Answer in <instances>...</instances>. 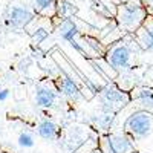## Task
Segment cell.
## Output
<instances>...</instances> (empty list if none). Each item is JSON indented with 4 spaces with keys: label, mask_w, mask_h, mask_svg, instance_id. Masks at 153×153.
Segmentation results:
<instances>
[{
    "label": "cell",
    "mask_w": 153,
    "mask_h": 153,
    "mask_svg": "<svg viewBox=\"0 0 153 153\" xmlns=\"http://www.w3.org/2000/svg\"><path fill=\"white\" fill-rule=\"evenodd\" d=\"M146 20V12L138 3H126L118 9V22L126 29H138Z\"/></svg>",
    "instance_id": "6da1fadb"
},
{
    "label": "cell",
    "mask_w": 153,
    "mask_h": 153,
    "mask_svg": "<svg viewBox=\"0 0 153 153\" xmlns=\"http://www.w3.org/2000/svg\"><path fill=\"white\" fill-rule=\"evenodd\" d=\"M153 129V118L147 112H138L126 121V130L133 138L141 139L146 138Z\"/></svg>",
    "instance_id": "7a4b0ae2"
},
{
    "label": "cell",
    "mask_w": 153,
    "mask_h": 153,
    "mask_svg": "<svg viewBox=\"0 0 153 153\" xmlns=\"http://www.w3.org/2000/svg\"><path fill=\"white\" fill-rule=\"evenodd\" d=\"M130 58H132V52H130L129 46L118 45L109 52L107 63L115 71H127L130 68Z\"/></svg>",
    "instance_id": "3957f363"
},
{
    "label": "cell",
    "mask_w": 153,
    "mask_h": 153,
    "mask_svg": "<svg viewBox=\"0 0 153 153\" xmlns=\"http://www.w3.org/2000/svg\"><path fill=\"white\" fill-rule=\"evenodd\" d=\"M103 101H104V110L107 113H110L113 110V106H121L124 103H127L129 101V97H127L126 92L120 91L118 87L115 86H106L103 89Z\"/></svg>",
    "instance_id": "277c9868"
},
{
    "label": "cell",
    "mask_w": 153,
    "mask_h": 153,
    "mask_svg": "<svg viewBox=\"0 0 153 153\" xmlns=\"http://www.w3.org/2000/svg\"><path fill=\"white\" fill-rule=\"evenodd\" d=\"M136 42L144 51H153V20L146 19L136 29Z\"/></svg>",
    "instance_id": "5b68a950"
},
{
    "label": "cell",
    "mask_w": 153,
    "mask_h": 153,
    "mask_svg": "<svg viewBox=\"0 0 153 153\" xmlns=\"http://www.w3.org/2000/svg\"><path fill=\"white\" fill-rule=\"evenodd\" d=\"M132 143L126 135H110L106 139V153H130Z\"/></svg>",
    "instance_id": "8992f818"
},
{
    "label": "cell",
    "mask_w": 153,
    "mask_h": 153,
    "mask_svg": "<svg viewBox=\"0 0 153 153\" xmlns=\"http://www.w3.org/2000/svg\"><path fill=\"white\" fill-rule=\"evenodd\" d=\"M8 20L14 28H25L34 20V12H31L26 8H22V6H14L9 11Z\"/></svg>",
    "instance_id": "52a82bcc"
},
{
    "label": "cell",
    "mask_w": 153,
    "mask_h": 153,
    "mask_svg": "<svg viewBox=\"0 0 153 153\" xmlns=\"http://www.w3.org/2000/svg\"><path fill=\"white\" fill-rule=\"evenodd\" d=\"M55 100H57V94L49 87L45 86H38L35 89V103L37 106H40L43 109H49L55 104Z\"/></svg>",
    "instance_id": "ba28073f"
},
{
    "label": "cell",
    "mask_w": 153,
    "mask_h": 153,
    "mask_svg": "<svg viewBox=\"0 0 153 153\" xmlns=\"http://www.w3.org/2000/svg\"><path fill=\"white\" fill-rule=\"evenodd\" d=\"M60 87H61V92L65 94L68 98L74 100V101H78V100H81V97H83L80 87L76 86V83L71 78V76H68V75H63L61 83H60Z\"/></svg>",
    "instance_id": "9c48e42d"
},
{
    "label": "cell",
    "mask_w": 153,
    "mask_h": 153,
    "mask_svg": "<svg viewBox=\"0 0 153 153\" xmlns=\"http://www.w3.org/2000/svg\"><path fill=\"white\" fill-rule=\"evenodd\" d=\"M37 132H38V136L46 139V141H52L58 136V126L49 120H43L37 127Z\"/></svg>",
    "instance_id": "30bf717a"
},
{
    "label": "cell",
    "mask_w": 153,
    "mask_h": 153,
    "mask_svg": "<svg viewBox=\"0 0 153 153\" xmlns=\"http://www.w3.org/2000/svg\"><path fill=\"white\" fill-rule=\"evenodd\" d=\"M58 32H60V37L66 42H72L75 40V37L78 35V28L72 19H63L61 25L58 26Z\"/></svg>",
    "instance_id": "8fae6325"
},
{
    "label": "cell",
    "mask_w": 153,
    "mask_h": 153,
    "mask_svg": "<svg viewBox=\"0 0 153 153\" xmlns=\"http://www.w3.org/2000/svg\"><path fill=\"white\" fill-rule=\"evenodd\" d=\"M57 14L63 19H69V14L75 12V8H72L74 5L69 2V0H57Z\"/></svg>",
    "instance_id": "7c38bea8"
},
{
    "label": "cell",
    "mask_w": 153,
    "mask_h": 153,
    "mask_svg": "<svg viewBox=\"0 0 153 153\" xmlns=\"http://www.w3.org/2000/svg\"><path fill=\"white\" fill-rule=\"evenodd\" d=\"M138 100L141 101L143 106H146V107H153V91H149V89L139 91Z\"/></svg>",
    "instance_id": "4fadbf2b"
},
{
    "label": "cell",
    "mask_w": 153,
    "mask_h": 153,
    "mask_svg": "<svg viewBox=\"0 0 153 153\" xmlns=\"http://www.w3.org/2000/svg\"><path fill=\"white\" fill-rule=\"evenodd\" d=\"M34 144H35V141H34V136L31 133H28V132L20 133V136H19V146L20 147L31 149V147H34Z\"/></svg>",
    "instance_id": "5bb4252c"
},
{
    "label": "cell",
    "mask_w": 153,
    "mask_h": 153,
    "mask_svg": "<svg viewBox=\"0 0 153 153\" xmlns=\"http://www.w3.org/2000/svg\"><path fill=\"white\" fill-rule=\"evenodd\" d=\"M57 3V0H34V5L37 11H46L49 8H55L54 5Z\"/></svg>",
    "instance_id": "9a60e30c"
},
{
    "label": "cell",
    "mask_w": 153,
    "mask_h": 153,
    "mask_svg": "<svg viewBox=\"0 0 153 153\" xmlns=\"http://www.w3.org/2000/svg\"><path fill=\"white\" fill-rule=\"evenodd\" d=\"M48 31L45 29V28H40V29H37V32H34L32 34V40H34V43L35 45H40L43 40H45V38L48 37Z\"/></svg>",
    "instance_id": "2e32d148"
},
{
    "label": "cell",
    "mask_w": 153,
    "mask_h": 153,
    "mask_svg": "<svg viewBox=\"0 0 153 153\" xmlns=\"http://www.w3.org/2000/svg\"><path fill=\"white\" fill-rule=\"evenodd\" d=\"M110 123H112V115H110V113L101 115V117L98 118V124L103 127V129H107V127L110 126Z\"/></svg>",
    "instance_id": "e0dca14e"
},
{
    "label": "cell",
    "mask_w": 153,
    "mask_h": 153,
    "mask_svg": "<svg viewBox=\"0 0 153 153\" xmlns=\"http://www.w3.org/2000/svg\"><path fill=\"white\" fill-rule=\"evenodd\" d=\"M8 98H9V91H8V89L0 91V101H6Z\"/></svg>",
    "instance_id": "ac0fdd59"
}]
</instances>
